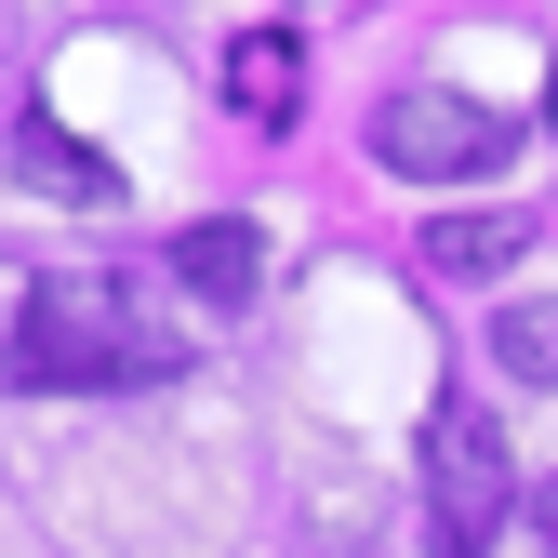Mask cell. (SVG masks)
<instances>
[{"label": "cell", "mask_w": 558, "mask_h": 558, "mask_svg": "<svg viewBox=\"0 0 558 558\" xmlns=\"http://www.w3.org/2000/svg\"><path fill=\"white\" fill-rule=\"evenodd\" d=\"M14 386L27 399H133V386H173L186 373V332L133 293V279H40L14 306Z\"/></svg>", "instance_id": "1"}, {"label": "cell", "mask_w": 558, "mask_h": 558, "mask_svg": "<svg viewBox=\"0 0 558 558\" xmlns=\"http://www.w3.org/2000/svg\"><path fill=\"white\" fill-rule=\"evenodd\" d=\"M519 519V452H506V426L478 399H439L426 412V545L439 558H478Z\"/></svg>", "instance_id": "2"}, {"label": "cell", "mask_w": 558, "mask_h": 558, "mask_svg": "<svg viewBox=\"0 0 558 558\" xmlns=\"http://www.w3.org/2000/svg\"><path fill=\"white\" fill-rule=\"evenodd\" d=\"M506 147H519V120H506V107H478V94H452V81H412V94H386V107H373V160H386V173H412V186L506 173Z\"/></svg>", "instance_id": "3"}, {"label": "cell", "mask_w": 558, "mask_h": 558, "mask_svg": "<svg viewBox=\"0 0 558 558\" xmlns=\"http://www.w3.org/2000/svg\"><path fill=\"white\" fill-rule=\"evenodd\" d=\"M173 279H186L199 306H253V293H266V240H253L240 214H199V227L173 240Z\"/></svg>", "instance_id": "4"}, {"label": "cell", "mask_w": 558, "mask_h": 558, "mask_svg": "<svg viewBox=\"0 0 558 558\" xmlns=\"http://www.w3.org/2000/svg\"><path fill=\"white\" fill-rule=\"evenodd\" d=\"M14 173H27L40 199H81V214H107V199H120V160L81 147L66 120H27V133H14Z\"/></svg>", "instance_id": "5"}, {"label": "cell", "mask_w": 558, "mask_h": 558, "mask_svg": "<svg viewBox=\"0 0 558 558\" xmlns=\"http://www.w3.org/2000/svg\"><path fill=\"white\" fill-rule=\"evenodd\" d=\"M227 94H240V120H293V107H306V40H293V27H253V40L227 53Z\"/></svg>", "instance_id": "6"}, {"label": "cell", "mask_w": 558, "mask_h": 558, "mask_svg": "<svg viewBox=\"0 0 558 558\" xmlns=\"http://www.w3.org/2000/svg\"><path fill=\"white\" fill-rule=\"evenodd\" d=\"M519 253H532V214H519V199H506V214H439V227H426V266H439V279L519 266Z\"/></svg>", "instance_id": "7"}, {"label": "cell", "mask_w": 558, "mask_h": 558, "mask_svg": "<svg viewBox=\"0 0 558 558\" xmlns=\"http://www.w3.org/2000/svg\"><path fill=\"white\" fill-rule=\"evenodd\" d=\"M493 360H506L519 386H558V293H545V306H506V319H493Z\"/></svg>", "instance_id": "8"}, {"label": "cell", "mask_w": 558, "mask_h": 558, "mask_svg": "<svg viewBox=\"0 0 558 558\" xmlns=\"http://www.w3.org/2000/svg\"><path fill=\"white\" fill-rule=\"evenodd\" d=\"M532 519H545V545H558V478H545V493H532Z\"/></svg>", "instance_id": "9"}, {"label": "cell", "mask_w": 558, "mask_h": 558, "mask_svg": "<svg viewBox=\"0 0 558 558\" xmlns=\"http://www.w3.org/2000/svg\"><path fill=\"white\" fill-rule=\"evenodd\" d=\"M545 133H558V66H545Z\"/></svg>", "instance_id": "10"}]
</instances>
